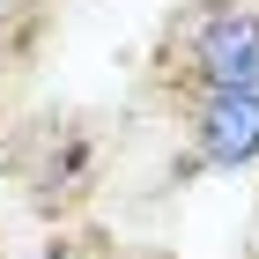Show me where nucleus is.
Returning a JSON list of instances; mask_svg holds the SVG:
<instances>
[{
    "instance_id": "nucleus-1",
    "label": "nucleus",
    "mask_w": 259,
    "mask_h": 259,
    "mask_svg": "<svg viewBox=\"0 0 259 259\" xmlns=\"http://www.w3.org/2000/svg\"><path fill=\"white\" fill-rule=\"evenodd\" d=\"M259 89V0H178L148 45V97H230Z\"/></svg>"
},
{
    "instance_id": "nucleus-2",
    "label": "nucleus",
    "mask_w": 259,
    "mask_h": 259,
    "mask_svg": "<svg viewBox=\"0 0 259 259\" xmlns=\"http://www.w3.org/2000/svg\"><path fill=\"white\" fill-rule=\"evenodd\" d=\"M97 170H104V148L74 119H37L15 141V178H22L37 215H74L81 200L97 193Z\"/></svg>"
},
{
    "instance_id": "nucleus-3",
    "label": "nucleus",
    "mask_w": 259,
    "mask_h": 259,
    "mask_svg": "<svg viewBox=\"0 0 259 259\" xmlns=\"http://www.w3.org/2000/svg\"><path fill=\"white\" fill-rule=\"evenodd\" d=\"M30 259H111V252H104V237H89V230H52Z\"/></svg>"
},
{
    "instance_id": "nucleus-4",
    "label": "nucleus",
    "mask_w": 259,
    "mask_h": 259,
    "mask_svg": "<svg viewBox=\"0 0 259 259\" xmlns=\"http://www.w3.org/2000/svg\"><path fill=\"white\" fill-rule=\"evenodd\" d=\"M126 259H163V252H126Z\"/></svg>"
},
{
    "instance_id": "nucleus-5",
    "label": "nucleus",
    "mask_w": 259,
    "mask_h": 259,
    "mask_svg": "<svg viewBox=\"0 0 259 259\" xmlns=\"http://www.w3.org/2000/svg\"><path fill=\"white\" fill-rule=\"evenodd\" d=\"M252 259H259V244H252Z\"/></svg>"
}]
</instances>
